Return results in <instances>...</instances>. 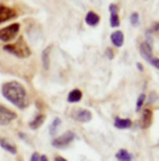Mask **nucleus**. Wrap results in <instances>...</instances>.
<instances>
[{"mask_svg":"<svg viewBox=\"0 0 159 161\" xmlns=\"http://www.w3.org/2000/svg\"><path fill=\"white\" fill-rule=\"evenodd\" d=\"M39 160H41V161H49V160L46 158V156H41V157H39Z\"/></svg>","mask_w":159,"mask_h":161,"instance_id":"obj_24","label":"nucleus"},{"mask_svg":"<svg viewBox=\"0 0 159 161\" xmlns=\"http://www.w3.org/2000/svg\"><path fill=\"white\" fill-rule=\"evenodd\" d=\"M130 23H131V25L133 27H138L140 25V15H138V13H131Z\"/></svg>","mask_w":159,"mask_h":161,"instance_id":"obj_19","label":"nucleus"},{"mask_svg":"<svg viewBox=\"0 0 159 161\" xmlns=\"http://www.w3.org/2000/svg\"><path fill=\"white\" fill-rule=\"evenodd\" d=\"M74 119L77 120V122H81V123L91 122V120H92V114H91L88 109H84V108H82V109L75 111Z\"/></svg>","mask_w":159,"mask_h":161,"instance_id":"obj_7","label":"nucleus"},{"mask_svg":"<svg viewBox=\"0 0 159 161\" xmlns=\"http://www.w3.org/2000/svg\"><path fill=\"white\" fill-rule=\"evenodd\" d=\"M152 122V111L151 109H144L142 112V118H141V128L146 129L151 126Z\"/></svg>","mask_w":159,"mask_h":161,"instance_id":"obj_11","label":"nucleus"},{"mask_svg":"<svg viewBox=\"0 0 159 161\" xmlns=\"http://www.w3.org/2000/svg\"><path fill=\"white\" fill-rule=\"evenodd\" d=\"M45 122V115H36L33 119L29 122V128L31 129H39Z\"/></svg>","mask_w":159,"mask_h":161,"instance_id":"obj_17","label":"nucleus"},{"mask_svg":"<svg viewBox=\"0 0 159 161\" xmlns=\"http://www.w3.org/2000/svg\"><path fill=\"white\" fill-rule=\"evenodd\" d=\"M49 51H50V48H46V49L44 51V55H42V59H44V66H45V69H48V67H49V60H48Z\"/></svg>","mask_w":159,"mask_h":161,"instance_id":"obj_21","label":"nucleus"},{"mask_svg":"<svg viewBox=\"0 0 159 161\" xmlns=\"http://www.w3.org/2000/svg\"><path fill=\"white\" fill-rule=\"evenodd\" d=\"M3 49H4L6 52H8V53H11L13 56H17L20 59L28 58L29 55H31V49L28 48V45L25 44V41H24L23 38H20L17 42H14V44L4 45Z\"/></svg>","mask_w":159,"mask_h":161,"instance_id":"obj_2","label":"nucleus"},{"mask_svg":"<svg viewBox=\"0 0 159 161\" xmlns=\"http://www.w3.org/2000/svg\"><path fill=\"white\" fill-rule=\"evenodd\" d=\"M82 98V92L80 91V90H73V91H70L69 97H67V101H69L70 104H75V103H80Z\"/></svg>","mask_w":159,"mask_h":161,"instance_id":"obj_14","label":"nucleus"},{"mask_svg":"<svg viewBox=\"0 0 159 161\" xmlns=\"http://www.w3.org/2000/svg\"><path fill=\"white\" fill-rule=\"evenodd\" d=\"M16 15H17V13L13 8L7 7V6H0V24L7 20H11V18H14Z\"/></svg>","mask_w":159,"mask_h":161,"instance_id":"obj_8","label":"nucleus"},{"mask_svg":"<svg viewBox=\"0 0 159 161\" xmlns=\"http://www.w3.org/2000/svg\"><path fill=\"white\" fill-rule=\"evenodd\" d=\"M110 41L112 44L115 46H117V48H121L124 44V35L121 31H115V32L110 35Z\"/></svg>","mask_w":159,"mask_h":161,"instance_id":"obj_10","label":"nucleus"},{"mask_svg":"<svg viewBox=\"0 0 159 161\" xmlns=\"http://www.w3.org/2000/svg\"><path fill=\"white\" fill-rule=\"evenodd\" d=\"M54 161H67V160L63 158V157H56V158H54Z\"/></svg>","mask_w":159,"mask_h":161,"instance_id":"obj_23","label":"nucleus"},{"mask_svg":"<svg viewBox=\"0 0 159 161\" xmlns=\"http://www.w3.org/2000/svg\"><path fill=\"white\" fill-rule=\"evenodd\" d=\"M18 31H20V24L18 23H14V24H11V25L6 27V28H2L0 30V41H3V42L13 41L17 36Z\"/></svg>","mask_w":159,"mask_h":161,"instance_id":"obj_4","label":"nucleus"},{"mask_svg":"<svg viewBox=\"0 0 159 161\" xmlns=\"http://www.w3.org/2000/svg\"><path fill=\"white\" fill-rule=\"evenodd\" d=\"M62 125V120L59 119V118H56V119L52 122V125H50V129H49V132H50V135L52 136H54L56 135V130H57V128Z\"/></svg>","mask_w":159,"mask_h":161,"instance_id":"obj_18","label":"nucleus"},{"mask_svg":"<svg viewBox=\"0 0 159 161\" xmlns=\"http://www.w3.org/2000/svg\"><path fill=\"white\" fill-rule=\"evenodd\" d=\"M74 139H75L74 132H66V133H63L62 136H59V137H54L53 142H52V144H53V147H56V148H64V147L69 146L70 143H73Z\"/></svg>","mask_w":159,"mask_h":161,"instance_id":"obj_5","label":"nucleus"},{"mask_svg":"<svg viewBox=\"0 0 159 161\" xmlns=\"http://www.w3.org/2000/svg\"><path fill=\"white\" fill-rule=\"evenodd\" d=\"M109 11H110V25L113 28H117L120 25V20H119V7L116 4L109 6Z\"/></svg>","mask_w":159,"mask_h":161,"instance_id":"obj_9","label":"nucleus"},{"mask_svg":"<svg viewBox=\"0 0 159 161\" xmlns=\"http://www.w3.org/2000/svg\"><path fill=\"white\" fill-rule=\"evenodd\" d=\"M39 157H41V156H39L38 153H33V154H32V157H31V160H29V161H41V160H39Z\"/></svg>","mask_w":159,"mask_h":161,"instance_id":"obj_22","label":"nucleus"},{"mask_svg":"<svg viewBox=\"0 0 159 161\" xmlns=\"http://www.w3.org/2000/svg\"><path fill=\"white\" fill-rule=\"evenodd\" d=\"M140 51H141L142 58L145 59L148 63H151L155 69L159 70V59L152 56V45L149 44V42H142V44L140 45Z\"/></svg>","mask_w":159,"mask_h":161,"instance_id":"obj_3","label":"nucleus"},{"mask_svg":"<svg viewBox=\"0 0 159 161\" xmlns=\"http://www.w3.org/2000/svg\"><path fill=\"white\" fill-rule=\"evenodd\" d=\"M99 21H100V18L95 11H90V13L85 15V23L90 27H96L98 24H99Z\"/></svg>","mask_w":159,"mask_h":161,"instance_id":"obj_12","label":"nucleus"},{"mask_svg":"<svg viewBox=\"0 0 159 161\" xmlns=\"http://www.w3.org/2000/svg\"><path fill=\"white\" fill-rule=\"evenodd\" d=\"M2 94L7 101L20 109L28 107V97L24 86L18 81H7L2 86Z\"/></svg>","mask_w":159,"mask_h":161,"instance_id":"obj_1","label":"nucleus"},{"mask_svg":"<svg viewBox=\"0 0 159 161\" xmlns=\"http://www.w3.org/2000/svg\"><path fill=\"white\" fill-rule=\"evenodd\" d=\"M16 118H17L16 112H13L11 109L6 108L4 105H0V125L2 126L8 125V123H11Z\"/></svg>","mask_w":159,"mask_h":161,"instance_id":"obj_6","label":"nucleus"},{"mask_svg":"<svg viewBox=\"0 0 159 161\" xmlns=\"http://www.w3.org/2000/svg\"><path fill=\"white\" fill-rule=\"evenodd\" d=\"M0 146L4 148L6 151H8V153H11V154H17V147H16V144H13L11 142L6 140V139L0 137Z\"/></svg>","mask_w":159,"mask_h":161,"instance_id":"obj_13","label":"nucleus"},{"mask_svg":"<svg viewBox=\"0 0 159 161\" xmlns=\"http://www.w3.org/2000/svg\"><path fill=\"white\" fill-rule=\"evenodd\" d=\"M116 158L119 161H133V154L128 153L124 148H121V150H119L117 153H116Z\"/></svg>","mask_w":159,"mask_h":161,"instance_id":"obj_16","label":"nucleus"},{"mask_svg":"<svg viewBox=\"0 0 159 161\" xmlns=\"http://www.w3.org/2000/svg\"><path fill=\"white\" fill-rule=\"evenodd\" d=\"M115 126L117 129H128V128H131V120L126 119V118H116Z\"/></svg>","mask_w":159,"mask_h":161,"instance_id":"obj_15","label":"nucleus"},{"mask_svg":"<svg viewBox=\"0 0 159 161\" xmlns=\"http://www.w3.org/2000/svg\"><path fill=\"white\" fill-rule=\"evenodd\" d=\"M144 101H145V94H141L138 97V100H137V105H136V111H137V112H140V109L142 108Z\"/></svg>","mask_w":159,"mask_h":161,"instance_id":"obj_20","label":"nucleus"}]
</instances>
